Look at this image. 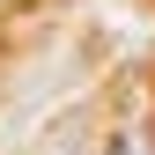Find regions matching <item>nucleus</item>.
I'll return each mask as SVG.
<instances>
[{
  "label": "nucleus",
  "instance_id": "obj_1",
  "mask_svg": "<svg viewBox=\"0 0 155 155\" xmlns=\"http://www.w3.org/2000/svg\"><path fill=\"white\" fill-rule=\"evenodd\" d=\"M104 155H133V148H126V140H111V148H104Z\"/></svg>",
  "mask_w": 155,
  "mask_h": 155
},
{
  "label": "nucleus",
  "instance_id": "obj_2",
  "mask_svg": "<svg viewBox=\"0 0 155 155\" xmlns=\"http://www.w3.org/2000/svg\"><path fill=\"white\" fill-rule=\"evenodd\" d=\"M0 8H8V0H0Z\"/></svg>",
  "mask_w": 155,
  "mask_h": 155
}]
</instances>
